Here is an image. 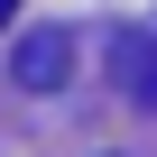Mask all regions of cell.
<instances>
[{
    "instance_id": "1",
    "label": "cell",
    "mask_w": 157,
    "mask_h": 157,
    "mask_svg": "<svg viewBox=\"0 0 157 157\" xmlns=\"http://www.w3.org/2000/svg\"><path fill=\"white\" fill-rule=\"evenodd\" d=\"M10 83H19V93H65V83H74V37H65V28H37V37L10 56Z\"/></svg>"
},
{
    "instance_id": "2",
    "label": "cell",
    "mask_w": 157,
    "mask_h": 157,
    "mask_svg": "<svg viewBox=\"0 0 157 157\" xmlns=\"http://www.w3.org/2000/svg\"><path fill=\"white\" fill-rule=\"evenodd\" d=\"M120 93H129L139 111H157V46H148V37L120 46Z\"/></svg>"
},
{
    "instance_id": "3",
    "label": "cell",
    "mask_w": 157,
    "mask_h": 157,
    "mask_svg": "<svg viewBox=\"0 0 157 157\" xmlns=\"http://www.w3.org/2000/svg\"><path fill=\"white\" fill-rule=\"evenodd\" d=\"M10 19H19V0H0V28H10Z\"/></svg>"
}]
</instances>
